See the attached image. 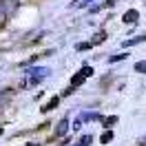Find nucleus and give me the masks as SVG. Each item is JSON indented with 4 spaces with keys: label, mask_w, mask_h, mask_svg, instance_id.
I'll list each match as a JSON object with an SVG mask.
<instances>
[{
    "label": "nucleus",
    "mask_w": 146,
    "mask_h": 146,
    "mask_svg": "<svg viewBox=\"0 0 146 146\" xmlns=\"http://www.w3.org/2000/svg\"><path fill=\"white\" fill-rule=\"evenodd\" d=\"M49 69L46 66H33V69H29L27 71V75H25V80L20 82V86L25 89V86H33V84H40L42 80H44L46 75H49Z\"/></svg>",
    "instance_id": "f257e3e1"
},
{
    "label": "nucleus",
    "mask_w": 146,
    "mask_h": 146,
    "mask_svg": "<svg viewBox=\"0 0 146 146\" xmlns=\"http://www.w3.org/2000/svg\"><path fill=\"white\" fill-rule=\"evenodd\" d=\"M91 75H93V66H86V64H84L82 69H80V71L71 78V84H69V86L78 89V86H80L82 82H86V78H91Z\"/></svg>",
    "instance_id": "f03ea898"
},
{
    "label": "nucleus",
    "mask_w": 146,
    "mask_h": 146,
    "mask_svg": "<svg viewBox=\"0 0 146 146\" xmlns=\"http://www.w3.org/2000/svg\"><path fill=\"white\" fill-rule=\"evenodd\" d=\"M137 20H139V11L137 9H128V11H124V16H122V22H124V25H133Z\"/></svg>",
    "instance_id": "7ed1b4c3"
},
{
    "label": "nucleus",
    "mask_w": 146,
    "mask_h": 146,
    "mask_svg": "<svg viewBox=\"0 0 146 146\" xmlns=\"http://www.w3.org/2000/svg\"><path fill=\"white\" fill-rule=\"evenodd\" d=\"M66 131H69V117H62L58 122V128L53 131V137H62Z\"/></svg>",
    "instance_id": "20e7f679"
},
{
    "label": "nucleus",
    "mask_w": 146,
    "mask_h": 146,
    "mask_svg": "<svg viewBox=\"0 0 146 146\" xmlns=\"http://www.w3.org/2000/svg\"><path fill=\"white\" fill-rule=\"evenodd\" d=\"M58 104H60V95H55V98H51V100L46 102L44 106H42V113H49V111H53V109H58Z\"/></svg>",
    "instance_id": "39448f33"
},
{
    "label": "nucleus",
    "mask_w": 146,
    "mask_h": 146,
    "mask_svg": "<svg viewBox=\"0 0 146 146\" xmlns=\"http://www.w3.org/2000/svg\"><path fill=\"white\" fill-rule=\"evenodd\" d=\"M142 42H146V36H135V38H128V40H124V44L122 46H135V44H142Z\"/></svg>",
    "instance_id": "423d86ee"
},
{
    "label": "nucleus",
    "mask_w": 146,
    "mask_h": 146,
    "mask_svg": "<svg viewBox=\"0 0 146 146\" xmlns=\"http://www.w3.org/2000/svg\"><path fill=\"white\" fill-rule=\"evenodd\" d=\"M104 40H106V31H104V29H102V31H98V33H95V36H93V40H91V44L95 46V44H102V42H104Z\"/></svg>",
    "instance_id": "0eeeda50"
},
{
    "label": "nucleus",
    "mask_w": 146,
    "mask_h": 146,
    "mask_svg": "<svg viewBox=\"0 0 146 146\" xmlns=\"http://www.w3.org/2000/svg\"><path fill=\"white\" fill-rule=\"evenodd\" d=\"M80 119H82V122H93V119H100V115H98L95 111H89V113L84 111L82 115H80Z\"/></svg>",
    "instance_id": "6e6552de"
},
{
    "label": "nucleus",
    "mask_w": 146,
    "mask_h": 146,
    "mask_svg": "<svg viewBox=\"0 0 146 146\" xmlns=\"http://www.w3.org/2000/svg\"><path fill=\"white\" fill-rule=\"evenodd\" d=\"M113 131H111V128H106V131H104V133H102V137H100V142L102 144H111V142H113Z\"/></svg>",
    "instance_id": "1a4fd4ad"
},
{
    "label": "nucleus",
    "mask_w": 146,
    "mask_h": 146,
    "mask_svg": "<svg viewBox=\"0 0 146 146\" xmlns=\"http://www.w3.org/2000/svg\"><path fill=\"white\" fill-rule=\"evenodd\" d=\"M117 115H109V117H104V119H102V126H106V128H111V126H113V124H117Z\"/></svg>",
    "instance_id": "9d476101"
},
{
    "label": "nucleus",
    "mask_w": 146,
    "mask_h": 146,
    "mask_svg": "<svg viewBox=\"0 0 146 146\" xmlns=\"http://www.w3.org/2000/svg\"><path fill=\"white\" fill-rule=\"evenodd\" d=\"M126 58H128V53H115V55H111V58H109V62H111V64H115V62H124Z\"/></svg>",
    "instance_id": "9b49d317"
},
{
    "label": "nucleus",
    "mask_w": 146,
    "mask_h": 146,
    "mask_svg": "<svg viewBox=\"0 0 146 146\" xmlns=\"http://www.w3.org/2000/svg\"><path fill=\"white\" fill-rule=\"evenodd\" d=\"M135 71H137V73H144V75H146V60L135 62Z\"/></svg>",
    "instance_id": "f8f14e48"
},
{
    "label": "nucleus",
    "mask_w": 146,
    "mask_h": 146,
    "mask_svg": "<svg viewBox=\"0 0 146 146\" xmlns=\"http://www.w3.org/2000/svg\"><path fill=\"white\" fill-rule=\"evenodd\" d=\"M91 42H80V44H75V49H78V51H89V49H91Z\"/></svg>",
    "instance_id": "ddd939ff"
},
{
    "label": "nucleus",
    "mask_w": 146,
    "mask_h": 146,
    "mask_svg": "<svg viewBox=\"0 0 146 146\" xmlns=\"http://www.w3.org/2000/svg\"><path fill=\"white\" fill-rule=\"evenodd\" d=\"M73 91H75V89H73V86H69V89H64V91H62V95H60V98H69Z\"/></svg>",
    "instance_id": "4468645a"
},
{
    "label": "nucleus",
    "mask_w": 146,
    "mask_h": 146,
    "mask_svg": "<svg viewBox=\"0 0 146 146\" xmlns=\"http://www.w3.org/2000/svg\"><path fill=\"white\" fill-rule=\"evenodd\" d=\"M80 128H82V119L78 117L75 122H73V131H80Z\"/></svg>",
    "instance_id": "2eb2a0df"
},
{
    "label": "nucleus",
    "mask_w": 146,
    "mask_h": 146,
    "mask_svg": "<svg viewBox=\"0 0 146 146\" xmlns=\"http://www.w3.org/2000/svg\"><path fill=\"white\" fill-rule=\"evenodd\" d=\"M115 2H117V0H106V2H104V7H113Z\"/></svg>",
    "instance_id": "dca6fc26"
},
{
    "label": "nucleus",
    "mask_w": 146,
    "mask_h": 146,
    "mask_svg": "<svg viewBox=\"0 0 146 146\" xmlns=\"http://www.w3.org/2000/svg\"><path fill=\"white\" fill-rule=\"evenodd\" d=\"M135 146H146V135L144 137H142V139H139V142H137V144Z\"/></svg>",
    "instance_id": "f3484780"
},
{
    "label": "nucleus",
    "mask_w": 146,
    "mask_h": 146,
    "mask_svg": "<svg viewBox=\"0 0 146 146\" xmlns=\"http://www.w3.org/2000/svg\"><path fill=\"white\" fill-rule=\"evenodd\" d=\"M25 146H40L38 142H29V144H25Z\"/></svg>",
    "instance_id": "a211bd4d"
},
{
    "label": "nucleus",
    "mask_w": 146,
    "mask_h": 146,
    "mask_svg": "<svg viewBox=\"0 0 146 146\" xmlns=\"http://www.w3.org/2000/svg\"><path fill=\"white\" fill-rule=\"evenodd\" d=\"M2 133H5V128H2V126H0V135H2Z\"/></svg>",
    "instance_id": "6ab92c4d"
},
{
    "label": "nucleus",
    "mask_w": 146,
    "mask_h": 146,
    "mask_svg": "<svg viewBox=\"0 0 146 146\" xmlns=\"http://www.w3.org/2000/svg\"><path fill=\"white\" fill-rule=\"evenodd\" d=\"M75 146H84V144H82V142H78V144H75Z\"/></svg>",
    "instance_id": "aec40b11"
}]
</instances>
